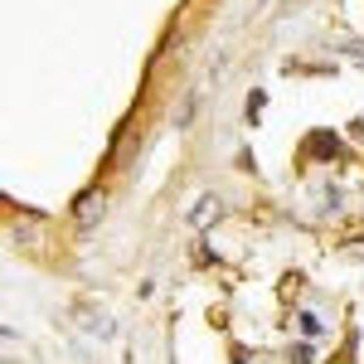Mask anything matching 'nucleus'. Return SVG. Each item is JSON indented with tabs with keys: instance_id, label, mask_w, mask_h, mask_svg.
<instances>
[{
	"instance_id": "1",
	"label": "nucleus",
	"mask_w": 364,
	"mask_h": 364,
	"mask_svg": "<svg viewBox=\"0 0 364 364\" xmlns=\"http://www.w3.org/2000/svg\"><path fill=\"white\" fill-rule=\"evenodd\" d=\"M102 209H107V195H102V190H87V195H78V204H73V219L83 228H92L102 219Z\"/></svg>"
},
{
	"instance_id": "2",
	"label": "nucleus",
	"mask_w": 364,
	"mask_h": 364,
	"mask_svg": "<svg viewBox=\"0 0 364 364\" xmlns=\"http://www.w3.org/2000/svg\"><path fill=\"white\" fill-rule=\"evenodd\" d=\"M209 214H219V204H214V199H204V204H199V209H195V224H204Z\"/></svg>"
}]
</instances>
